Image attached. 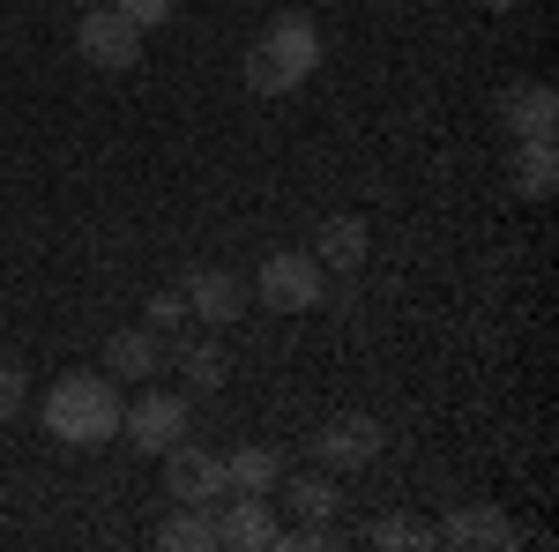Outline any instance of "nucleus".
<instances>
[{
  "label": "nucleus",
  "instance_id": "nucleus-1",
  "mask_svg": "<svg viewBox=\"0 0 559 552\" xmlns=\"http://www.w3.org/2000/svg\"><path fill=\"white\" fill-rule=\"evenodd\" d=\"M120 388H112V374H90V366H75V374H60V381L45 388V433L52 441H68V448H97V441H112L120 433Z\"/></svg>",
  "mask_w": 559,
  "mask_h": 552
},
{
  "label": "nucleus",
  "instance_id": "nucleus-2",
  "mask_svg": "<svg viewBox=\"0 0 559 552\" xmlns=\"http://www.w3.org/2000/svg\"><path fill=\"white\" fill-rule=\"evenodd\" d=\"M313 68H321V31H313V15H276V23L247 45V90H261V97L299 90Z\"/></svg>",
  "mask_w": 559,
  "mask_h": 552
},
{
  "label": "nucleus",
  "instance_id": "nucleus-3",
  "mask_svg": "<svg viewBox=\"0 0 559 552\" xmlns=\"http://www.w3.org/2000/svg\"><path fill=\"white\" fill-rule=\"evenodd\" d=\"M75 52H83L90 68H112V75H128L134 60H142V31H134L128 15L112 8V0H97L83 8V23H75Z\"/></svg>",
  "mask_w": 559,
  "mask_h": 552
},
{
  "label": "nucleus",
  "instance_id": "nucleus-4",
  "mask_svg": "<svg viewBox=\"0 0 559 552\" xmlns=\"http://www.w3.org/2000/svg\"><path fill=\"white\" fill-rule=\"evenodd\" d=\"M254 292L276 306V314H306V306H321V292H329V269L313 255H269L254 277Z\"/></svg>",
  "mask_w": 559,
  "mask_h": 552
},
{
  "label": "nucleus",
  "instance_id": "nucleus-5",
  "mask_svg": "<svg viewBox=\"0 0 559 552\" xmlns=\"http://www.w3.org/2000/svg\"><path fill=\"white\" fill-rule=\"evenodd\" d=\"M120 433H128L142 456H165L173 441H187V396H165V388L134 396L128 411H120Z\"/></svg>",
  "mask_w": 559,
  "mask_h": 552
},
{
  "label": "nucleus",
  "instance_id": "nucleus-6",
  "mask_svg": "<svg viewBox=\"0 0 559 552\" xmlns=\"http://www.w3.org/2000/svg\"><path fill=\"white\" fill-rule=\"evenodd\" d=\"M165 485H173L179 508H216V501H224V456L173 441V448H165Z\"/></svg>",
  "mask_w": 559,
  "mask_h": 552
},
{
  "label": "nucleus",
  "instance_id": "nucleus-7",
  "mask_svg": "<svg viewBox=\"0 0 559 552\" xmlns=\"http://www.w3.org/2000/svg\"><path fill=\"white\" fill-rule=\"evenodd\" d=\"M313 456L321 470H366L381 456V419H366V411H344V419H329L313 433Z\"/></svg>",
  "mask_w": 559,
  "mask_h": 552
},
{
  "label": "nucleus",
  "instance_id": "nucleus-8",
  "mask_svg": "<svg viewBox=\"0 0 559 552\" xmlns=\"http://www.w3.org/2000/svg\"><path fill=\"white\" fill-rule=\"evenodd\" d=\"M500 120L515 128V142H552V128H559L552 83H515V90H500Z\"/></svg>",
  "mask_w": 559,
  "mask_h": 552
},
{
  "label": "nucleus",
  "instance_id": "nucleus-9",
  "mask_svg": "<svg viewBox=\"0 0 559 552\" xmlns=\"http://www.w3.org/2000/svg\"><path fill=\"white\" fill-rule=\"evenodd\" d=\"M216 545H231V552L276 545V515H269V493H231V508L216 515Z\"/></svg>",
  "mask_w": 559,
  "mask_h": 552
},
{
  "label": "nucleus",
  "instance_id": "nucleus-10",
  "mask_svg": "<svg viewBox=\"0 0 559 552\" xmlns=\"http://www.w3.org/2000/svg\"><path fill=\"white\" fill-rule=\"evenodd\" d=\"M187 314L224 329V321H239V314H247V284H239L231 269H194V277H187Z\"/></svg>",
  "mask_w": 559,
  "mask_h": 552
},
{
  "label": "nucleus",
  "instance_id": "nucleus-11",
  "mask_svg": "<svg viewBox=\"0 0 559 552\" xmlns=\"http://www.w3.org/2000/svg\"><path fill=\"white\" fill-rule=\"evenodd\" d=\"M432 545H515V522L492 508V501H471V508H455L432 530Z\"/></svg>",
  "mask_w": 559,
  "mask_h": 552
},
{
  "label": "nucleus",
  "instance_id": "nucleus-12",
  "mask_svg": "<svg viewBox=\"0 0 559 552\" xmlns=\"http://www.w3.org/2000/svg\"><path fill=\"white\" fill-rule=\"evenodd\" d=\"M306 255L321 261V269H336V277H350L366 261V216H321V232H313Z\"/></svg>",
  "mask_w": 559,
  "mask_h": 552
},
{
  "label": "nucleus",
  "instance_id": "nucleus-13",
  "mask_svg": "<svg viewBox=\"0 0 559 552\" xmlns=\"http://www.w3.org/2000/svg\"><path fill=\"white\" fill-rule=\"evenodd\" d=\"M105 374L112 381H150L157 374V329H120L105 343Z\"/></svg>",
  "mask_w": 559,
  "mask_h": 552
},
{
  "label": "nucleus",
  "instance_id": "nucleus-14",
  "mask_svg": "<svg viewBox=\"0 0 559 552\" xmlns=\"http://www.w3.org/2000/svg\"><path fill=\"white\" fill-rule=\"evenodd\" d=\"M508 179H515L522 202H552V187H559V157H552V142H522L515 165H508Z\"/></svg>",
  "mask_w": 559,
  "mask_h": 552
},
{
  "label": "nucleus",
  "instance_id": "nucleus-15",
  "mask_svg": "<svg viewBox=\"0 0 559 552\" xmlns=\"http://www.w3.org/2000/svg\"><path fill=\"white\" fill-rule=\"evenodd\" d=\"M165 552H216V508H179L173 522H157Z\"/></svg>",
  "mask_w": 559,
  "mask_h": 552
},
{
  "label": "nucleus",
  "instance_id": "nucleus-16",
  "mask_svg": "<svg viewBox=\"0 0 559 552\" xmlns=\"http://www.w3.org/2000/svg\"><path fill=\"white\" fill-rule=\"evenodd\" d=\"M224 493H276V456L269 448H231L224 456Z\"/></svg>",
  "mask_w": 559,
  "mask_h": 552
},
{
  "label": "nucleus",
  "instance_id": "nucleus-17",
  "mask_svg": "<svg viewBox=\"0 0 559 552\" xmlns=\"http://www.w3.org/2000/svg\"><path fill=\"white\" fill-rule=\"evenodd\" d=\"M284 508L306 515V522H329V515H336V485H329V478H292V485H284Z\"/></svg>",
  "mask_w": 559,
  "mask_h": 552
},
{
  "label": "nucleus",
  "instance_id": "nucleus-18",
  "mask_svg": "<svg viewBox=\"0 0 559 552\" xmlns=\"http://www.w3.org/2000/svg\"><path fill=\"white\" fill-rule=\"evenodd\" d=\"M179 374H187L194 396H216V388H224V351H216V343H187V351H179Z\"/></svg>",
  "mask_w": 559,
  "mask_h": 552
},
{
  "label": "nucleus",
  "instance_id": "nucleus-19",
  "mask_svg": "<svg viewBox=\"0 0 559 552\" xmlns=\"http://www.w3.org/2000/svg\"><path fill=\"white\" fill-rule=\"evenodd\" d=\"M373 545H432V530L426 522H411V515H388V522H373Z\"/></svg>",
  "mask_w": 559,
  "mask_h": 552
},
{
  "label": "nucleus",
  "instance_id": "nucleus-20",
  "mask_svg": "<svg viewBox=\"0 0 559 552\" xmlns=\"http://www.w3.org/2000/svg\"><path fill=\"white\" fill-rule=\"evenodd\" d=\"M112 8L128 15L134 31H157V23H173V15H179V0H112Z\"/></svg>",
  "mask_w": 559,
  "mask_h": 552
},
{
  "label": "nucleus",
  "instance_id": "nucleus-21",
  "mask_svg": "<svg viewBox=\"0 0 559 552\" xmlns=\"http://www.w3.org/2000/svg\"><path fill=\"white\" fill-rule=\"evenodd\" d=\"M23 396H31V374H23V366H0V425L23 411Z\"/></svg>",
  "mask_w": 559,
  "mask_h": 552
},
{
  "label": "nucleus",
  "instance_id": "nucleus-22",
  "mask_svg": "<svg viewBox=\"0 0 559 552\" xmlns=\"http://www.w3.org/2000/svg\"><path fill=\"white\" fill-rule=\"evenodd\" d=\"M165 321H187V292H157L150 298V329H165Z\"/></svg>",
  "mask_w": 559,
  "mask_h": 552
},
{
  "label": "nucleus",
  "instance_id": "nucleus-23",
  "mask_svg": "<svg viewBox=\"0 0 559 552\" xmlns=\"http://www.w3.org/2000/svg\"><path fill=\"white\" fill-rule=\"evenodd\" d=\"M477 8H492V15H508V8H522V0H477Z\"/></svg>",
  "mask_w": 559,
  "mask_h": 552
},
{
  "label": "nucleus",
  "instance_id": "nucleus-24",
  "mask_svg": "<svg viewBox=\"0 0 559 552\" xmlns=\"http://www.w3.org/2000/svg\"><path fill=\"white\" fill-rule=\"evenodd\" d=\"M75 8H97V0H75Z\"/></svg>",
  "mask_w": 559,
  "mask_h": 552
}]
</instances>
